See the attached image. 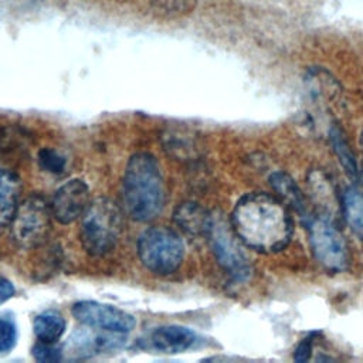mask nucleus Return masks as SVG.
Instances as JSON below:
<instances>
[{"instance_id": "1", "label": "nucleus", "mask_w": 363, "mask_h": 363, "mask_svg": "<svg viewBox=\"0 0 363 363\" xmlns=\"http://www.w3.org/2000/svg\"><path fill=\"white\" fill-rule=\"evenodd\" d=\"M231 227L244 245L258 252L281 251L292 237V220L284 201L259 191L237 201Z\"/></svg>"}, {"instance_id": "2", "label": "nucleus", "mask_w": 363, "mask_h": 363, "mask_svg": "<svg viewBox=\"0 0 363 363\" xmlns=\"http://www.w3.org/2000/svg\"><path fill=\"white\" fill-rule=\"evenodd\" d=\"M164 196V180L156 157L146 152L132 155L122 182V204L126 214L135 221H150L160 214Z\"/></svg>"}, {"instance_id": "3", "label": "nucleus", "mask_w": 363, "mask_h": 363, "mask_svg": "<svg viewBox=\"0 0 363 363\" xmlns=\"http://www.w3.org/2000/svg\"><path fill=\"white\" fill-rule=\"evenodd\" d=\"M122 227V210L113 200L99 197L91 201L82 214L79 227V238L84 250L94 257L109 254L119 241Z\"/></svg>"}, {"instance_id": "4", "label": "nucleus", "mask_w": 363, "mask_h": 363, "mask_svg": "<svg viewBox=\"0 0 363 363\" xmlns=\"http://www.w3.org/2000/svg\"><path fill=\"white\" fill-rule=\"evenodd\" d=\"M140 262L153 274L170 275L179 269L184 257V244L179 234L167 227H150L138 240Z\"/></svg>"}, {"instance_id": "5", "label": "nucleus", "mask_w": 363, "mask_h": 363, "mask_svg": "<svg viewBox=\"0 0 363 363\" xmlns=\"http://www.w3.org/2000/svg\"><path fill=\"white\" fill-rule=\"evenodd\" d=\"M51 206L40 194H31L18 204L11 221V238L23 248L43 244L51 230Z\"/></svg>"}, {"instance_id": "6", "label": "nucleus", "mask_w": 363, "mask_h": 363, "mask_svg": "<svg viewBox=\"0 0 363 363\" xmlns=\"http://www.w3.org/2000/svg\"><path fill=\"white\" fill-rule=\"evenodd\" d=\"M308 233L312 252L325 269L342 272L349 267L347 244L330 218H311L308 221Z\"/></svg>"}, {"instance_id": "7", "label": "nucleus", "mask_w": 363, "mask_h": 363, "mask_svg": "<svg viewBox=\"0 0 363 363\" xmlns=\"http://www.w3.org/2000/svg\"><path fill=\"white\" fill-rule=\"evenodd\" d=\"M207 235L210 237L213 252L225 274L234 281H245L251 274V265L237 241L238 237L234 230L231 231L224 221L213 218Z\"/></svg>"}, {"instance_id": "8", "label": "nucleus", "mask_w": 363, "mask_h": 363, "mask_svg": "<svg viewBox=\"0 0 363 363\" xmlns=\"http://www.w3.org/2000/svg\"><path fill=\"white\" fill-rule=\"evenodd\" d=\"M71 312L84 326L104 332L123 335L132 332L136 325V320L130 313L95 301H79L72 305Z\"/></svg>"}, {"instance_id": "9", "label": "nucleus", "mask_w": 363, "mask_h": 363, "mask_svg": "<svg viewBox=\"0 0 363 363\" xmlns=\"http://www.w3.org/2000/svg\"><path fill=\"white\" fill-rule=\"evenodd\" d=\"M89 204V187L81 179H72L64 183L57 189L50 203L52 217L62 224H69L81 217Z\"/></svg>"}, {"instance_id": "10", "label": "nucleus", "mask_w": 363, "mask_h": 363, "mask_svg": "<svg viewBox=\"0 0 363 363\" xmlns=\"http://www.w3.org/2000/svg\"><path fill=\"white\" fill-rule=\"evenodd\" d=\"M199 336L189 328L179 325H166L153 329L143 339V347L160 353H182L194 347Z\"/></svg>"}, {"instance_id": "11", "label": "nucleus", "mask_w": 363, "mask_h": 363, "mask_svg": "<svg viewBox=\"0 0 363 363\" xmlns=\"http://www.w3.org/2000/svg\"><path fill=\"white\" fill-rule=\"evenodd\" d=\"M119 335L121 333H113V332H108V335H104V333L79 330L75 335H72L67 347H68V352H71L72 354H81V356L108 352L122 346L123 339H121Z\"/></svg>"}, {"instance_id": "12", "label": "nucleus", "mask_w": 363, "mask_h": 363, "mask_svg": "<svg viewBox=\"0 0 363 363\" xmlns=\"http://www.w3.org/2000/svg\"><path fill=\"white\" fill-rule=\"evenodd\" d=\"M174 223L186 233L193 235L208 234L213 217L197 203L184 201L182 203L173 214Z\"/></svg>"}, {"instance_id": "13", "label": "nucleus", "mask_w": 363, "mask_h": 363, "mask_svg": "<svg viewBox=\"0 0 363 363\" xmlns=\"http://www.w3.org/2000/svg\"><path fill=\"white\" fill-rule=\"evenodd\" d=\"M18 177L0 162V228L10 224L20 197Z\"/></svg>"}, {"instance_id": "14", "label": "nucleus", "mask_w": 363, "mask_h": 363, "mask_svg": "<svg viewBox=\"0 0 363 363\" xmlns=\"http://www.w3.org/2000/svg\"><path fill=\"white\" fill-rule=\"evenodd\" d=\"M269 183L284 203H288L302 217H305L303 216L306 211L305 197H303L302 191L299 190V187L295 184V182L288 174H285L282 172H275L269 176Z\"/></svg>"}, {"instance_id": "15", "label": "nucleus", "mask_w": 363, "mask_h": 363, "mask_svg": "<svg viewBox=\"0 0 363 363\" xmlns=\"http://www.w3.org/2000/svg\"><path fill=\"white\" fill-rule=\"evenodd\" d=\"M33 328L40 342L55 343L65 330V320L58 312L47 311L34 319Z\"/></svg>"}, {"instance_id": "16", "label": "nucleus", "mask_w": 363, "mask_h": 363, "mask_svg": "<svg viewBox=\"0 0 363 363\" xmlns=\"http://www.w3.org/2000/svg\"><path fill=\"white\" fill-rule=\"evenodd\" d=\"M342 210L352 230L363 240V194L349 187L342 197Z\"/></svg>"}, {"instance_id": "17", "label": "nucleus", "mask_w": 363, "mask_h": 363, "mask_svg": "<svg viewBox=\"0 0 363 363\" xmlns=\"http://www.w3.org/2000/svg\"><path fill=\"white\" fill-rule=\"evenodd\" d=\"M330 142L333 146V150L336 153V156L339 157V162L342 163L345 172L350 176V177H356L357 174V166H356V160H354V155L349 147V143L345 138V135L342 133V130L337 126H333L330 129Z\"/></svg>"}, {"instance_id": "18", "label": "nucleus", "mask_w": 363, "mask_h": 363, "mask_svg": "<svg viewBox=\"0 0 363 363\" xmlns=\"http://www.w3.org/2000/svg\"><path fill=\"white\" fill-rule=\"evenodd\" d=\"M38 164L50 173L60 174L65 169V159L57 150L44 147L38 152Z\"/></svg>"}, {"instance_id": "19", "label": "nucleus", "mask_w": 363, "mask_h": 363, "mask_svg": "<svg viewBox=\"0 0 363 363\" xmlns=\"http://www.w3.org/2000/svg\"><path fill=\"white\" fill-rule=\"evenodd\" d=\"M33 357L37 362L54 363V362H60L62 359V353H61V349L55 346V343L38 340V343L33 347Z\"/></svg>"}, {"instance_id": "20", "label": "nucleus", "mask_w": 363, "mask_h": 363, "mask_svg": "<svg viewBox=\"0 0 363 363\" xmlns=\"http://www.w3.org/2000/svg\"><path fill=\"white\" fill-rule=\"evenodd\" d=\"M16 342H17L16 325L9 319L0 318V353L11 350Z\"/></svg>"}, {"instance_id": "21", "label": "nucleus", "mask_w": 363, "mask_h": 363, "mask_svg": "<svg viewBox=\"0 0 363 363\" xmlns=\"http://www.w3.org/2000/svg\"><path fill=\"white\" fill-rule=\"evenodd\" d=\"M184 0H155V7L157 11H163L164 14H176L183 10Z\"/></svg>"}, {"instance_id": "22", "label": "nucleus", "mask_w": 363, "mask_h": 363, "mask_svg": "<svg viewBox=\"0 0 363 363\" xmlns=\"http://www.w3.org/2000/svg\"><path fill=\"white\" fill-rule=\"evenodd\" d=\"M311 353H312V339L306 337V339H302V342L296 346L294 359L296 362H306L311 357Z\"/></svg>"}, {"instance_id": "23", "label": "nucleus", "mask_w": 363, "mask_h": 363, "mask_svg": "<svg viewBox=\"0 0 363 363\" xmlns=\"http://www.w3.org/2000/svg\"><path fill=\"white\" fill-rule=\"evenodd\" d=\"M13 295H14L13 284L7 278L0 277V305L7 302Z\"/></svg>"}, {"instance_id": "24", "label": "nucleus", "mask_w": 363, "mask_h": 363, "mask_svg": "<svg viewBox=\"0 0 363 363\" xmlns=\"http://www.w3.org/2000/svg\"><path fill=\"white\" fill-rule=\"evenodd\" d=\"M362 145H363V133H362Z\"/></svg>"}]
</instances>
